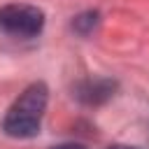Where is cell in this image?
Returning a JSON list of instances; mask_svg holds the SVG:
<instances>
[{
  "label": "cell",
  "mask_w": 149,
  "mask_h": 149,
  "mask_svg": "<svg viewBox=\"0 0 149 149\" xmlns=\"http://www.w3.org/2000/svg\"><path fill=\"white\" fill-rule=\"evenodd\" d=\"M44 28V14L33 5L0 7V30L12 37H35Z\"/></svg>",
  "instance_id": "cell-2"
},
{
  "label": "cell",
  "mask_w": 149,
  "mask_h": 149,
  "mask_svg": "<svg viewBox=\"0 0 149 149\" xmlns=\"http://www.w3.org/2000/svg\"><path fill=\"white\" fill-rule=\"evenodd\" d=\"M109 149H135V147H126V144H114V147H109Z\"/></svg>",
  "instance_id": "cell-4"
},
{
  "label": "cell",
  "mask_w": 149,
  "mask_h": 149,
  "mask_svg": "<svg viewBox=\"0 0 149 149\" xmlns=\"http://www.w3.org/2000/svg\"><path fill=\"white\" fill-rule=\"evenodd\" d=\"M44 107H47V86L42 81L30 84L19 100L9 107L2 128L7 135L12 137H33L40 133V123L44 116Z\"/></svg>",
  "instance_id": "cell-1"
},
{
  "label": "cell",
  "mask_w": 149,
  "mask_h": 149,
  "mask_svg": "<svg viewBox=\"0 0 149 149\" xmlns=\"http://www.w3.org/2000/svg\"><path fill=\"white\" fill-rule=\"evenodd\" d=\"M54 149H86V147L74 144V142H68V144H58V147H54Z\"/></svg>",
  "instance_id": "cell-3"
}]
</instances>
